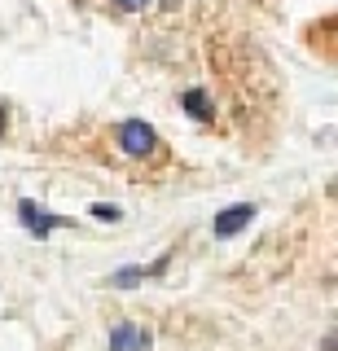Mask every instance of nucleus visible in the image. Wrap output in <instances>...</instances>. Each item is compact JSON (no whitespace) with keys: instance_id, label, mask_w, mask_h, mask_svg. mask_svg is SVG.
<instances>
[{"instance_id":"2","label":"nucleus","mask_w":338,"mask_h":351,"mask_svg":"<svg viewBox=\"0 0 338 351\" xmlns=\"http://www.w3.org/2000/svg\"><path fill=\"white\" fill-rule=\"evenodd\" d=\"M154 347V329L136 321H119L110 329V351H149Z\"/></svg>"},{"instance_id":"9","label":"nucleus","mask_w":338,"mask_h":351,"mask_svg":"<svg viewBox=\"0 0 338 351\" xmlns=\"http://www.w3.org/2000/svg\"><path fill=\"white\" fill-rule=\"evenodd\" d=\"M0 123H5V106H0Z\"/></svg>"},{"instance_id":"8","label":"nucleus","mask_w":338,"mask_h":351,"mask_svg":"<svg viewBox=\"0 0 338 351\" xmlns=\"http://www.w3.org/2000/svg\"><path fill=\"white\" fill-rule=\"evenodd\" d=\"M97 219H119V206H93Z\"/></svg>"},{"instance_id":"7","label":"nucleus","mask_w":338,"mask_h":351,"mask_svg":"<svg viewBox=\"0 0 338 351\" xmlns=\"http://www.w3.org/2000/svg\"><path fill=\"white\" fill-rule=\"evenodd\" d=\"M114 9H123V14H141V9H149L154 0H110Z\"/></svg>"},{"instance_id":"4","label":"nucleus","mask_w":338,"mask_h":351,"mask_svg":"<svg viewBox=\"0 0 338 351\" xmlns=\"http://www.w3.org/2000/svg\"><path fill=\"white\" fill-rule=\"evenodd\" d=\"M23 224H27L36 237H45L49 228H67L71 219H62V215H45V211H36V206H31L27 197H23Z\"/></svg>"},{"instance_id":"3","label":"nucleus","mask_w":338,"mask_h":351,"mask_svg":"<svg viewBox=\"0 0 338 351\" xmlns=\"http://www.w3.org/2000/svg\"><path fill=\"white\" fill-rule=\"evenodd\" d=\"M255 211H259L255 202H237V206H228V211H220V215L211 219V233H215V237H237V233H242V228L250 224V219H255Z\"/></svg>"},{"instance_id":"5","label":"nucleus","mask_w":338,"mask_h":351,"mask_svg":"<svg viewBox=\"0 0 338 351\" xmlns=\"http://www.w3.org/2000/svg\"><path fill=\"white\" fill-rule=\"evenodd\" d=\"M180 106H184V114H193L198 123H215V106H211V97H206L202 88H189V93L180 97Z\"/></svg>"},{"instance_id":"6","label":"nucleus","mask_w":338,"mask_h":351,"mask_svg":"<svg viewBox=\"0 0 338 351\" xmlns=\"http://www.w3.org/2000/svg\"><path fill=\"white\" fill-rule=\"evenodd\" d=\"M162 263H167V259H158L154 268H128V272H114V277H110V285H114V290H132V285H141L145 277H154V272L162 268Z\"/></svg>"},{"instance_id":"1","label":"nucleus","mask_w":338,"mask_h":351,"mask_svg":"<svg viewBox=\"0 0 338 351\" xmlns=\"http://www.w3.org/2000/svg\"><path fill=\"white\" fill-rule=\"evenodd\" d=\"M114 145L132 162H167V145L158 141V132L149 128L145 119H123V123H114Z\"/></svg>"}]
</instances>
